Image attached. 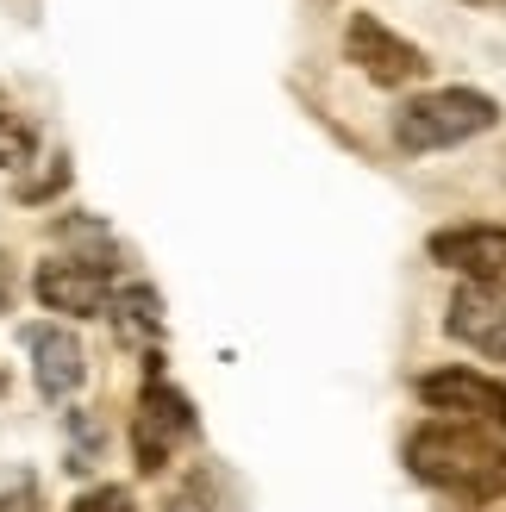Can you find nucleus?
<instances>
[{"label":"nucleus","mask_w":506,"mask_h":512,"mask_svg":"<svg viewBox=\"0 0 506 512\" xmlns=\"http://www.w3.org/2000/svg\"><path fill=\"white\" fill-rule=\"evenodd\" d=\"M25 350H32V375L44 400H69L88 381V350L63 325H25Z\"/></svg>","instance_id":"nucleus-8"},{"label":"nucleus","mask_w":506,"mask_h":512,"mask_svg":"<svg viewBox=\"0 0 506 512\" xmlns=\"http://www.w3.org/2000/svg\"><path fill=\"white\" fill-rule=\"evenodd\" d=\"M194 438V406L182 388H169L163 375H150L144 381V394H138V413H132V456H138V469L144 475H163V463L175 456V444Z\"/></svg>","instance_id":"nucleus-3"},{"label":"nucleus","mask_w":506,"mask_h":512,"mask_svg":"<svg viewBox=\"0 0 506 512\" xmlns=\"http://www.w3.org/2000/svg\"><path fill=\"white\" fill-rule=\"evenodd\" d=\"M113 331H119V344H132V350H150V344H157L163 338V300H157V288H144V281H138V288H119L113 300Z\"/></svg>","instance_id":"nucleus-10"},{"label":"nucleus","mask_w":506,"mask_h":512,"mask_svg":"<svg viewBox=\"0 0 506 512\" xmlns=\"http://www.w3.org/2000/svg\"><path fill=\"white\" fill-rule=\"evenodd\" d=\"M38 150V132H32V119H25L7 94H0V169H19L25 157Z\"/></svg>","instance_id":"nucleus-11"},{"label":"nucleus","mask_w":506,"mask_h":512,"mask_svg":"<svg viewBox=\"0 0 506 512\" xmlns=\"http://www.w3.org/2000/svg\"><path fill=\"white\" fill-rule=\"evenodd\" d=\"M63 182H69V157L57 150V157H50V169L38 175V182H25V188H19V200H50V194H57Z\"/></svg>","instance_id":"nucleus-14"},{"label":"nucleus","mask_w":506,"mask_h":512,"mask_svg":"<svg viewBox=\"0 0 506 512\" xmlns=\"http://www.w3.org/2000/svg\"><path fill=\"white\" fill-rule=\"evenodd\" d=\"M344 57L357 63L375 88H407V82H419V75L432 69L419 44H407L400 32H388V25L375 19V13H357V19H350V32H344Z\"/></svg>","instance_id":"nucleus-5"},{"label":"nucleus","mask_w":506,"mask_h":512,"mask_svg":"<svg viewBox=\"0 0 506 512\" xmlns=\"http://www.w3.org/2000/svg\"><path fill=\"white\" fill-rule=\"evenodd\" d=\"M13 294H19V269H13V256L0 250V313H13Z\"/></svg>","instance_id":"nucleus-16"},{"label":"nucleus","mask_w":506,"mask_h":512,"mask_svg":"<svg viewBox=\"0 0 506 512\" xmlns=\"http://www.w3.org/2000/svg\"><path fill=\"white\" fill-rule=\"evenodd\" d=\"M0 394H7V375H0Z\"/></svg>","instance_id":"nucleus-17"},{"label":"nucleus","mask_w":506,"mask_h":512,"mask_svg":"<svg viewBox=\"0 0 506 512\" xmlns=\"http://www.w3.org/2000/svg\"><path fill=\"white\" fill-rule=\"evenodd\" d=\"M450 338L506 363V288H482V281H463L450 294Z\"/></svg>","instance_id":"nucleus-7"},{"label":"nucleus","mask_w":506,"mask_h":512,"mask_svg":"<svg viewBox=\"0 0 506 512\" xmlns=\"http://www.w3.org/2000/svg\"><path fill=\"white\" fill-rule=\"evenodd\" d=\"M419 400L432 406L438 419L482 425V431H506V388H500L494 375H475V369H438V375H419Z\"/></svg>","instance_id":"nucleus-4"},{"label":"nucleus","mask_w":506,"mask_h":512,"mask_svg":"<svg viewBox=\"0 0 506 512\" xmlns=\"http://www.w3.org/2000/svg\"><path fill=\"white\" fill-rule=\"evenodd\" d=\"M69 512H138V506H132V494H125V488H94V494L75 500Z\"/></svg>","instance_id":"nucleus-15"},{"label":"nucleus","mask_w":506,"mask_h":512,"mask_svg":"<svg viewBox=\"0 0 506 512\" xmlns=\"http://www.w3.org/2000/svg\"><path fill=\"white\" fill-rule=\"evenodd\" d=\"M407 469L413 481H432V488L457 494V500H500L506 494V444H494V431L482 425H419L407 438Z\"/></svg>","instance_id":"nucleus-1"},{"label":"nucleus","mask_w":506,"mask_h":512,"mask_svg":"<svg viewBox=\"0 0 506 512\" xmlns=\"http://www.w3.org/2000/svg\"><path fill=\"white\" fill-rule=\"evenodd\" d=\"M425 250H432V263L482 281V288H506V232L500 225H450Z\"/></svg>","instance_id":"nucleus-6"},{"label":"nucleus","mask_w":506,"mask_h":512,"mask_svg":"<svg viewBox=\"0 0 506 512\" xmlns=\"http://www.w3.org/2000/svg\"><path fill=\"white\" fill-rule=\"evenodd\" d=\"M0 512H38V475L7 463L0 469Z\"/></svg>","instance_id":"nucleus-12"},{"label":"nucleus","mask_w":506,"mask_h":512,"mask_svg":"<svg viewBox=\"0 0 506 512\" xmlns=\"http://www.w3.org/2000/svg\"><path fill=\"white\" fill-rule=\"evenodd\" d=\"M38 300L50 313H69V319H94L107 313V269L100 263H82V256H57V263L38 269Z\"/></svg>","instance_id":"nucleus-9"},{"label":"nucleus","mask_w":506,"mask_h":512,"mask_svg":"<svg viewBox=\"0 0 506 512\" xmlns=\"http://www.w3.org/2000/svg\"><path fill=\"white\" fill-rule=\"evenodd\" d=\"M500 119V107L488 94L475 88H432L407 100V107L394 113V144L413 150V157H425V150H450V144H469L475 132H488V125Z\"/></svg>","instance_id":"nucleus-2"},{"label":"nucleus","mask_w":506,"mask_h":512,"mask_svg":"<svg viewBox=\"0 0 506 512\" xmlns=\"http://www.w3.org/2000/svg\"><path fill=\"white\" fill-rule=\"evenodd\" d=\"M69 438H75L69 469H94V456H100V425H94V413H75L69 419Z\"/></svg>","instance_id":"nucleus-13"}]
</instances>
